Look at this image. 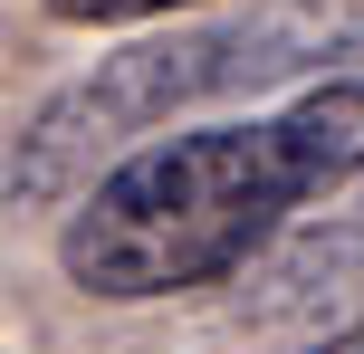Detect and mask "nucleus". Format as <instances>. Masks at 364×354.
<instances>
[{"instance_id":"20e7f679","label":"nucleus","mask_w":364,"mask_h":354,"mask_svg":"<svg viewBox=\"0 0 364 354\" xmlns=\"http://www.w3.org/2000/svg\"><path fill=\"white\" fill-rule=\"evenodd\" d=\"M307 354H364V316L346 326V336H326V345H307Z\"/></svg>"},{"instance_id":"f257e3e1","label":"nucleus","mask_w":364,"mask_h":354,"mask_svg":"<svg viewBox=\"0 0 364 354\" xmlns=\"http://www.w3.org/2000/svg\"><path fill=\"white\" fill-rule=\"evenodd\" d=\"M355 172H364V67L316 77L269 115H220V125H182L115 153L77 192L58 230V268L106 306L192 297L250 268L297 211L336 201Z\"/></svg>"},{"instance_id":"7ed1b4c3","label":"nucleus","mask_w":364,"mask_h":354,"mask_svg":"<svg viewBox=\"0 0 364 354\" xmlns=\"http://www.w3.org/2000/svg\"><path fill=\"white\" fill-rule=\"evenodd\" d=\"M68 29H134V19H173V10H220V0H38Z\"/></svg>"},{"instance_id":"f03ea898","label":"nucleus","mask_w":364,"mask_h":354,"mask_svg":"<svg viewBox=\"0 0 364 354\" xmlns=\"http://www.w3.org/2000/svg\"><path fill=\"white\" fill-rule=\"evenodd\" d=\"M326 57H364V0H250L240 19H201V29H173L154 48H125L68 87L29 134H19L10 192H58L87 153H134V134H154L182 96H220V87H259V77H297L326 67Z\"/></svg>"}]
</instances>
